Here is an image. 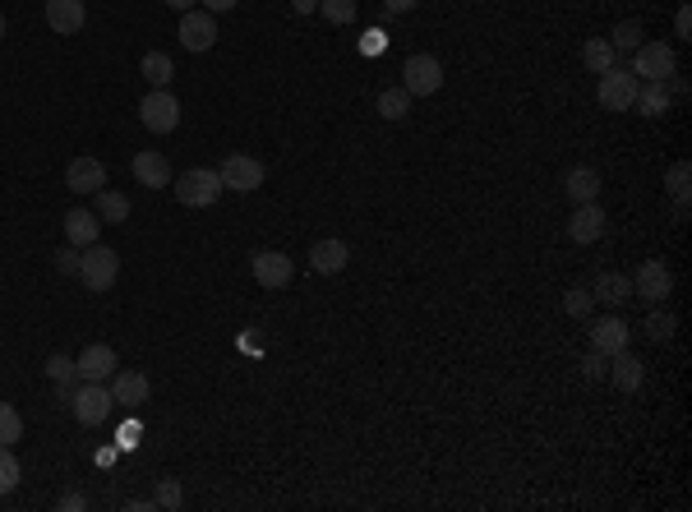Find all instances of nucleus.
Listing matches in <instances>:
<instances>
[{"label":"nucleus","instance_id":"1","mask_svg":"<svg viewBox=\"0 0 692 512\" xmlns=\"http://www.w3.org/2000/svg\"><path fill=\"white\" fill-rule=\"evenodd\" d=\"M120 277V254L107 250V245H88L84 254H79V282L88 286V291H111Z\"/></svg>","mask_w":692,"mask_h":512},{"label":"nucleus","instance_id":"2","mask_svg":"<svg viewBox=\"0 0 692 512\" xmlns=\"http://www.w3.org/2000/svg\"><path fill=\"white\" fill-rule=\"evenodd\" d=\"M402 88L411 97H434L443 88V65L439 56H430V51H416V56L402 60Z\"/></svg>","mask_w":692,"mask_h":512},{"label":"nucleus","instance_id":"3","mask_svg":"<svg viewBox=\"0 0 692 512\" xmlns=\"http://www.w3.org/2000/svg\"><path fill=\"white\" fill-rule=\"evenodd\" d=\"M176 199H180V208H213V203L222 199V176L208 167L185 171V176L176 180Z\"/></svg>","mask_w":692,"mask_h":512},{"label":"nucleus","instance_id":"4","mask_svg":"<svg viewBox=\"0 0 692 512\" xmlns=\"http://www.w3.org/2000/svg\"><path fill=\"white\" fill-rule=\"evenodd\" d=\"M633 74L642 84H669L674 79V47L669 42H642L633 51Z\"/></svg>","mask_w":692,"mask_h":512},{"label":"nucleus","instance_id":"5","mask_svg":"<svg viewBox=\"0 0 692 512\" xmlns=\"http://www.w3.org/2000/svg\"><path fill=\"white\" fill-rule=\"evenodd\" d=\"M139 120L148 125V134H171L180 125V102L171 88H153V93L139 102Z\"/></svg>","mask_w":692,"mask_h":512},{"label":"nucleus","instance_id":"6","mask_svg":"<svg viewBox=\"0 0 692 512\" xmlns=\"http://www.w3.org/2000/svg\"><path fill=\"white\" fill-rule=\"evenodd\" d=\"M637 84H642V79H637L633 70H619V65H614V70H605V74H600V88H596L600 107H605V111H633Z\"/></svg>","mask_w":692,"mask_h":512},{"label":"nucleus","instance_id":"7","mask_svg":"<svg viewBox=\"0 0 692 512\" xmlns=\"http://www.w3.org/2000/svg\"><path fill=\"white\" fill-rule=\"evenodd\" d=\"M111 388L107 383H84V388H79V393H74V420H79V425H88V429H97V425H107L111 420Z\"/></svg>","mask_w":692,"mask_h":512},{"label":"nucleus","instance_id":"8","mask_svg":"<svg viewBox=\"0 0 692 512\" xmlns=\"http://www.w3.org/2000/svg\"><path fill=\"white\" fill-rule=\"evenodd\" d=\"M217 176H222V190H240V194H250L263 185V162L259 157H245V153H231L222 157V167H217Z\"/></svg>","mask_w":692,"mask_h":512},{"label":"nucleus","instance_id":"9","mask_svg":"<svg viewBox=\"0 0 692 512\" xmlns=\"http://www.w3.org/2000/svg\"><path fill=\"white\" fill-rule=\"evenodd\" d=\"M669 291H674V273L660 259H646L633 273V296H642L646 305H665Z\"/></svg>","mask_w":692,"mask_h":512},{"label":"nucleus","instance_id":"10","mask_svg":"<svg viewBox=\"0 0 692 512\" xmlns=\"http://www.w3.org/2000/svg\"><path fill=\"white\" fill-rule=\"evenodd\" d=\"M180 47L185 51H208L217 42V14L208 10H185L180 14Z\"/></svg>","mask_w":692,"mask_h":512},{"label":"nucleus","instance_id":"11","mask_svg":"<svg viewBox=\"0 0 692 512\" xmlns=\"http://www.w3.org/2000/svg\"><path fill=\"white\" fill-rule=\"evenodd\" d=\"M250 273L259 286H268V291H282V286L291 282V259L282 250H254L250 254Z\"/></svg>","mask_w":692,"mask_h":512},{"label":"nucleus","instance_id":"12","mask_svg":"<svg viewBox=\"0 0 692 512\" xmlns=\"http://www.w3.org/2000/svg\"><path fill=\"white\" fill-rule=\"evenodd\" d=\"M605 208L600 203H577L573 217H568V240L573 245H596L600 236H605Z\"/></svg>","mask_w":692,"mask_h":512},{"label":"nucleus","instance_id":"13","mask_svg":"<svg viewBox=\"0 0 692 512\" xmlns=\"http://www.w3.org/2000/svg\"><path fill=\"white\" fill-rule=\"evenodd\" d=\"M74 370H79V379H84V383H102V379H111V374L120 370V360H116V351H111L107 342H93V346L79 351Z\"/></svg>","mask_w":692,"mask_h":512},{"label":"nucleus","instance_id":"14","mask_svg":"<svg viewBox=\"0 0 692 512\" xmlns=\"http://www.w3.org/2000/svg\"><path fill=\"white\" fill-rule=\"evenodd\" d=\"M88 24V10H84V0H47V28L60 37H74V33H84Z\"/></svg>","mask_w":692,"mask_h":512},{"label":"nucleus","instance_id":"15","mask_svg":"<svg viewBox=\"0 0 692 512\" xmlns=\"http://www.w3.org/2000/svg\"><path fill=\"white\" fill-rule=\"evenodd\" d=\"M65 185H70L74 194H97L107 185V167H102L97 157H74L70 167H65Z\"/></svg>","mask_w":692,"mask_h":512},{"label":"nucleus","instance_id":"16","mask_svg":"<svg viewBox=\"0 0 692 512\" xmlns=\"http://www.w3.org/2000/svg\"><path fill=\"white\" fill-rule=\"evenodd\" d=\"M65 236H70L74 250H88V245H97V236H102V217H97L93 208H70V213H65Z\"/></svg>","mask_w":692,"mask_h":512},{"label":"nucleus","instance_id":"17","mask_svg":"<svg viewBox=\"0 0 692 512\" xmlns=\"http://www.w3.org/2000/svg\"><path fill=\"white\" fill-rule=\"evenodd\" d=\"M130 171H134V180H139V185H148V190H162V185H171V162L162 153H153V148L134 153Z\"/></svg>","mask_w":692,"mask_h":512},{"label":"nucleus","instance_id":"18","mask_svg":"<svg viewBox=\"0 0 692 512\" xmlns=\"http://www.w3.org/2000/svg\"><path fill=\"white\" fill-rule=\"evenodd\" d=\"M609 379H614L619 393H637L646 383V365L633 356V351H614V356H609Z\"/></svg>","mask_w":692,"mask_h":512},{"label":"nucleus","instance_id":"19","mask_svg":"<svg viewBox=\"0 0 692 512\" xmlns=\"http://www.w3.org/2000/svg\"><path fill=\"white\" fill-rule=\"evenodd\" d=\"M111 402H116V406H144L148 402V374L116 370V374H111Z\"/></svg>","mask_w":692,"mask_h":512},{"label":"nucleus","instance_id":"20","mask_svg":"<svg viewBox=\"0 0 692 512\" xmlns=\"http://www.w3.org/2000/svg\"><path fill=\"white\" fill-rule=\"evenodd\" d=\"M591 351H600V356H614V351H628V323L623 319H596L591 323Z\"/></svg>","mask_w":692,"mask_h":512},{"label":"nucleus","instance_id":"21","mask_svg":"<svg viewBox=\"0 0 692 512\" xmlns=\"http://www.w3.org/2000/svg\"><path fill=\"white\" fill-rule=\"evenodd\" d=\"M346 263H351V250H346V240H319L310 250V268L319 277H333V273H342Z\"/></svg>","mask_w":692,"mask_h":512},{"label":"nucleus","instance_id":"22","mask_svg":"<svg viewBox=\"0 0 692 512\" xmlns=\"http://www.w3.org/2000/svg\"><path fill=\"white\" fill-rule=\"evenodd\" d=\"M563 194L573 203H596L600 199V171L596 167H573L563 176Z\"/></svg>","mask_w":692,"mask_h":512},{"label":"nucleus","instance_id":"23","mask_svg":"<svg viewBox=\"0 0 692 512\" xmlns=\"http://www.w3.org/2000/svg\"><path fill=\"white\" fill-rule=\"evenodd\" d=\"M591 296H596L600 305H623V300L633 296V282L623 273H600L596 286H591Z\"/></svg>","mask_w":692,"mask_h":512},{"label":"nucleus","instance_id":"24","mask_svg":"<svg viewBox=\"0 0 692 512\" xmlns=\"http://www.w3.org/2000/svg\"><path fill=\"white\" fill-rule=\"evenodd\" d=\"M582 65L591 74H605V70H614V65H619V51L609 47V37H591V42L582 47Z\"/></svg>","mask_w":692,"mask_h":512},{"label":"nucleus","instance_id":"25","mask_svg":"<svg viewBox=\"0 0 692 512\" xmlns=\"http://www.w3.org/2000/svg\"><path fill=\"white\" fill-rule=\"evenodd\" d=\"M139 74H144L153 88H171V79H176V65H171L167 51H148V56L139 60Z\"/></svg>","mask_w":692,"mask_h":512},{"label":"nucleus","instance_id":"26","mask_svg":"<svg viewBox=\"0 0 692 512\" xmlns=\"http://www.w3.org/2000/svg\"><path fill=\"white\" fill-rule=\"evenodd\" d=\"M374 111H379L383 120H406V111H411V93H406L402 84H397V88H383V93L374 97Z\"/></svg>","mask_w":692,"mask_h":512},{"label":"nucleus","instance_id":"27","mask_svg":"<svg viewBox=\"0 0 692 512\" xmlns=\"http://www.w3.org/2000/svg\"><path fill=\"white\" fill-rule=\"evenodd\" d=\"M633 111H642V116H665L669 111V88L665 84H637Z\"/></svg>","mask_w":692,"mask_h":512},{"label":"nucleus","instance_id":"28","mask_svg":"<svg viewBox=\"0 0 692 512\" xmlns=\"http://www.w3.org/2000/svg\"><path fill=\"white\" fill-rule=\"evenodd\" d=\"M97 217L111 222V227H116V222H130V199L120 190H97Z\"/></svg>","mask_w":692,"mask_h":512},{"label":"nucleus","instance_id":"29","mask_svg":"<svg viewBox=\"0 0 692 512\" xmlns=\"http://www.w3.org/2000/svg\"><path fill=\"white\" fill-rule=\"evenodd\" d=\"M153 508L162 512H180L185 508V489H180V480H157V494H153Z\"/></svg>","mask_w":692,"mask_h":512},{"label":"nucleus","instance_id":"30","mask_svg":"<svg viewBox=\"0 0 692 512\" xmlns=\"http://www.w3.org/2000/svg\"><path fill=\"white\" fill-rule=\"evenodd\" d=\"M24 439V416L14 411L10 402H0V448H10V443Z\"/></svg>","mask_w":692,"mask_h":512},{"label":"nucleus","instance_id":"31","mask_svg":"<svg viewBox=\"0 0 692 512\" xmlns=\"http://www.w3.org/2000/svg\"><path fill=\"white\" fill-rule=\"evenodd\" d=\"M609 47H614V51H637V47H642V24H637V19H623V24H614V33H609Z\"/></svg>","mask_w":692,"mask_h":512},{"label":"nucleus","instance_id":"32","mask_svg":"<svg viewBox=\"0 0 692 512\" xmlns=\"http://www.w3.org/2000/svg\"><path fill=\"white\" fill-rule=\"evenodd\" d=\"M674 328H679V323H674V314L660 310V305H651V314H646V337H651V342H669V337H674Z\"/></svg>","mask_w":692,"mask_h":512},{"label":"nucleus","instance_id":"33","mask_svg":"<svg viewBox=\"0 0 692 512\" xmlns=\"http://www.w3.org/2000/svg\"><path fill=\"white\" fill-rule=\"evenodd\" d=\"M688 180H692L688 162H674V167L665 171V190L674 194V203H688Z\"/></svg>","mask_w":692,"mask_h":512},{"label":"nucleus","instance_id":"34","mask_svg":"<svg viewBox=\"0 0 692 512\" xmlns=\"http://www.w3.org/2000/svg\"><path fill=\"white\" fill-rule=\"evenodd\" d=\"M319 14L328 19V24H351L360 14V5L356 0H319Z\"/></svg>","mask_w":692,"mask_h":512},{"label":"nucleus","instance_id":"35","mask_svg":"<svg viewBox=\"0 0 692 512\" xmlns=\"http://www.w3.org/2000/svg\"><path fill=\"white\" fill-rule=\"evenodd\" d=\"M19 480H24V471H19V457H14L10 448H0V494H14V489H19Z\"/></svg>","mask_w":692,"mask_h":512},{"label":"nucleus","instance_id":"36","mask_svg":"<svg viewBox=\"0 0 692 512\" xmlns=\"http://www.w3.org/2000/svg\"><path fill=\"white\" fill-rule=\"evenodd\" d=\"M591 291H586V286H573V291H568V296H563V314H573V319H586V314H591Z\"/></svg>","mask_w":692,"mask_h":512},{"label":"nucleus","instance_id":"37","mask_svg":"<svg viewBox=\"0 0 692 512\" xmlns=\"http://www.w3.org/2000/svg\"><path fill=\"white\" fill-rule=\"evenodd\" d=\"M74 374H79V370H74V360H70V356H51V360H47V379H51V383H70Z\"/></svg>","mask_w":692,"mask_h":512},{"label":"nucleus","instance_id":"38","mask_svg":"<svg viewBox=\"0 0 692 512\" xmlns=\"http://www.w3.org/2000/svg\"><path fill=\"white\" fill-rule=\"evenodd\" d=\"M582 374L591 383H600V379H609V356H600V351H591V356L582 360Z\"/></svg>","mask_w":692,"mask_h":512},{"label":"nucleus","instance_id":"39","mask_svg":"<svg viewBox=\"0 0 692 512\" xmlns=\"http://www.w3.org/2000/svg\"><path fill=\"white\" fill-rule=\"evenodd\" d=\"M56 268L65 277H79V250H74V245H65V250L56 254Z\"/></svg>","mask_w":692,"mask_h":512},{"label":"nucleus","instance_id":"40","mask_svg":"<svg viewBox=\"0 0 692 512\" xmlns=\"http://www.w3.org/2000/svg\"><path fill=\"white\" fill-rule=\"evenodd\" d=\"M56 508H60V512H84V508H88V499L79 494V489H70V494H60Z\"/></svg>","mask_w":692,"mask_h":512},{"label":"nucleus","instance_id":"41","mask_svg":"<svg viewBox=\"0 0 692 512\" xmlns=\"http://www.w3.org/2000/svg\"><path fill=\"white\" fill-rule=\"evenodd\" d=\"M674 33L692 37V10H688V5H679V14H674Z\"/></svg>","mask_w":692,"mask_h":512},{"label":"nucleus","instance_id":"42","mask_svg":"<svg viewBox=\"0 0 692 512\" xmlns=\"http://www.w3.org/2000/svg\"><path fill=\"white\" fill-rule=\"evenodd\" d=\"M236 5H240V0H203V10H208V14H231Z\"/></svg>","mask_w":692,"mask_h":512},{"label":"nucleus","instance_id":"43","mask_svg":"<svg viewBox=\"0 0 692 512\" xmlns=\"http://www.w3.org/2000/svg\"><path fill=\"white\" fill-rule=\"evenodd\" d=\"M74 393H79V388H74V379L70 383H56V402L60 406H74Z\"/></svg>","mask_w":692,"mask_h":512},{"label":"nucleus","instance_id":"44","mask_svg":"<svg viewBox=\"0 0 692 512\" xmlns=\"http://www.w3.org/2000/svg\"><path fill=\"white\" fill-rule=\"evenodd\" d=\"M383 42H388V37H383L379 28H374V33H365V42H360V51H383Z\"/></svg>","mask_w":692,"mask_h":512},{"label":"nucleus","instance_id":"45","mask_svg":"<svg viewBox=\"0 0 692 512\" xmlns=\"http://www.w3.org/2000/svg\"><path fill=\"white\" fill-rule=\"evenodd\" d=\"M383 5H388V10H393V14H411V10H416V5H420V0H383Z\"/></svg>","mask_w":692,"mask_h":512},{"label":"nucleus","instance_id":"46","mask_svg":"<svg viewBox=\"0 0 692 512\" xmlns=\"http://www.w3.org/2000/svg\"><path fill=\"white\" fill-rule=\"evenodd\" d=\"M162 5H171V10H176V14H185V10H194L199 0H162Z\"/></svg>","mask_w":692,"mask_h":512},{"label":"nucleus","instance_id":"47","mask_svg":"<svg viewBox=\"0 0 692 512\" xmlns=\"http://www.w3.org/2000/svg\"><path fill=\"white\" fill-rule=\"evenodd\" d=\"M291 5H296V14H314V10H319V0H291Z\"/></svg>","mask_w":692,"mask_h":512},{"label":"nucleus","instance_id":"48","mask_svg":"<svg viewBox=\"0 0 692 512\" xmlns=\"http://www.w3.org/2000/svg\"><path fill=\"white\" fill-rule=\"evenodd\" d=\"M0 37H5V14H0Z\"/></svg>","mask_w":692,"mask_h":512}]
</instances>
